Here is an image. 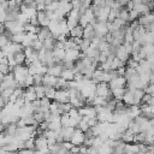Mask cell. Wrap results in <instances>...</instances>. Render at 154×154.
<instances>
[{
	"mask_svg": "<svg viewBox=\"0 0 154 154\" xmlns=\"http://www.w3.org/2000/svg\"><path fill=\"white\" fill-rule=\"evenodd\" d=\"M150 105H154V96L152 97V102H150Z\"/></svg>",
	"mask_w": 154,
	"mask_h": 154,
	"instance_id": "cell-60",
	"label": "cell"
},
{
	"mask_svg": "<svg viewBox=\"0 0 154 154\" xmlns=\"http://www.w3.org/2000/svg\"><path fill=\"white\" fill-rule=\"evenodd\" d=\"M96 108V119L101 123H111L112 122V116L113 112L108 109L107 107H95Z\"/></svg>",
	"mask_w": 154,
	"mask_h": 154,
	"instance_id": "cell-4",
	"label": "cell"
},
{
	"mask_svg": "<svg viewBox=\"0 0 154 154\" xmlns=\"http://www.w3.org/2000/svg\"><path fill=\"white\" fill-rule=\"evenodd\" d=\"M60 113L61 114H64V113H69L70 112V109L72 108V106H71V103L69 102V103H60Z\"/></svg>",
	"mask_w": 154,
	"mask_h": 154,
	"instance_id": "cell-47",
	"label": "cell"
},
{
	"mask_svg": "<svg viewBox=\"0 0 154 154\" xmlns=\"http://www.w3.org/2000/svg\"><path fill=\"white\" fill-rule=\"evenodd\" d=\"M140 43L143 45H154V31H147L146 35L142 37Z\"/></svg>",
	"mask_w": 154,
	"mask_h": 154,
	"instance_id": "cell-31",
	"label": "cell"
},
{
	"mask_svg": "<svg viewBox=\"0 0 154 154\" xmlns=\"http://www.w3.org/2000/svg\"><path fill=\"white\" fill-rule=\"evenodd\" d=\"M34 152L35 150H30V149H20V150H18L17 152V154H34Z\"/></svg>",
	"mask_w": 154,
	"mask_h": 154,
	"instance_id": "cell-54",
	"label": "cell"
},
{
	"mask_svg": "<svg viewBox=\"0 0 154 154\" xmlns=\"http://www.w3.org/2000/svg\"><path fill=\"white\" fill-rule=\"evenodd\" d=\"M79 17H81V11L77 10H72L67 16H66V23H67V28L71 30L75 26L79 25Z\"/></svg>",
	"mask_w": 154,
	"mask_h": 154,
	"instance_id": "cell-6",
	"label": "cell"
},
{
	"mask_svg": "<svg viewBox=\"0 0 154 154\" xmlns=\"http://www.w3.org/2000/svg\"><path fill=\"white\" fill-rule=\"evenodd\" d=\"M141 116L147 118V119H152L154 118V105H146L142 103L141 106Z\"/></svg>",
	"mask_w": 154,
	"mask_h": 154,
	"instance_id": "cell-18",
	"label": "cell"
},
{
	"mask_svg": "<svg viewBox=\"0 0 154 154\" xmlns=\"http://www.w3.org/2000/svg\"><path fill=\"white\" fill-rule=\"evenodd\" d=\"M73 132H75V128H64L63 126L61 130L59 131V135L63 138V141L66 142V141L71 140V136L73 135Z\"/></svg>",
	"mask_w": 154,
	"mask_h": 154,
	"instance_id": "cell-23",
	"label": "cell"
},
{
	"mask_svg": "<svg viewBox=\"0 0 154 154\" xmlns=\"http://www.w3.org/2000/svg\"><path fill=\"white\" fill-rule=\"evenodd\" d=\"M24 148L30 149V150H35V138H30V140L25 141L24 142Z\"/></svg>",
	"mask_w": 154,
	"mask_h": 154,
	"instance_id": "cell-46",
	"label": "cell"
},
{
	"mask_svg": "<svg viewBox=\"0 0 154 154\" xmlns=\"http://www.w3.org/2000/svg\"><path fill=\"white\" fill-rule=\"evenodd\" d=\"M149 123H150V128H153V129H154V118L149 119Z\"/></svg>",
	"mask_w": 154,
	"mask_h": 154,
	"instance_id": "cell-58",
	"label": "cell"
},
{
	"mask_svg": "<svg viewBox=\"0 0 154 154\" xmlns=\"http://www.w3.org/2000/svg\"><path fill=\"white\" fill-rule=\"evenodd\" d=\"M109 54H111V53H108V52H100V54H99V63H100V64L106 63Z\"/></svg>",
	"mask_w": 154,
	"mask_h": 154,
	"instance_id": "cell-48",
	"label": "cell"
},
{
	"mask_svg": "<svg viewBox=\"0 0 154 154\" xmlns=\"http://www.w3.org/2000/svg\"><path fill=\"white\" fill-rule=\"evenodd\" d=\"M137 22H138L140 25H142V26H144V28L149 26L150 24L154 23V12L150 11V12L143 14V16H140V18L137 19Z\"/></svg>",
	"mask_w": 154,
	"mask_h": 154,
	"instance_id": "cell-14",
	"label": "cell"
},
{
	"mask_svg": "<svg viewBox=\"0 0 154 154\" xmlns=\"http://www.w3.org/2000/svg\"><path fill=\"white\" fill-rule=\"evenodd\" d=\"M124 143H134V141H135V135L131 132V131H129V130H126L124 134H122V138H120Z\"/></svg>",
	"mask_w": 154,
	"mask_h": 154,
	"instance_id": "cell-35",
	"label": "cell"
},
{
	"mask_svg": "<svg viewBox=\"0 0 154 154\" xmlns=\"http://www.w3.org/2000/svg\"><path fill=\"white\" fill-rule=\"evenodd\" d=\"M4 26H5V30L11 35L24 32V25L20 24L18 20H7L4 23Z\"/></svg>",
	"mask_w": 154,
	"mask_h": 154,
	"instance_id": "cell-3",
	"label": "cell"
},
{
	"mask_svg": "<svg viewBox=\"0 0 154 154\" xmlns=\"http://www.w3.org/2000/svg\"><path fill=\"white\" fill-rule=\"evenodd\" d=\"M95 94L97 96H101V97H105V99H112V90H111L108 83H103V82L97 83Z\"/></svg>",
	"mask_w": 154,
	"mask_h": 154,
	"instance_id": "cell-5",
	"label": "cell"
},
{
	"mask_svg": "<svg viewBox=\"0 0 154 154\" xmlns=\"http://www.w3.org/2000/svg\"><path fill=\"white\" fill-rule=\"evenodd\" d=\"M131 53H132V47L129 43H123L122 46L117 47V49H116V57L125 65H126V61L130 59Z\"/></svg>",
	"mask_w": 154,
	"mask_h": 154,
	"instance_id": "cell-2",
	"label": "cell"
},
{
	"mask_svg": "<svg viewBox=\"0 0 154 154\" xmlns=\"http://www.w3.org/2000/svg\"><path fill=\"white\" fill-rule=\"evenodd\" d=\"M13 57H14V60H16L17 65H24V64H25L26 58H25V54H24V52H23V51H22V52L16 53Z\"/></svg>",
	"mask_w": 154,
	"mask_h": 154,
	"instance_id": "cell-36",
	"label": "cell"
},
{
	"mask_svg": "<svg viewBox=\"0 0 154 154\" xmlns=\"http://www.w3.org/2000/svg\"><path fill=\"white\" fill-rule=\"evenodd\" d=\"M69 122H70V116L67 113L61 114V125L64 128H69Z\"/></svg>",
	"mask_w": 154,
	"mask_h": 154,
	"instance_id": "cell-49",
	"label": "cell"
},
{
	"mask_svg": "<svg viewBox=\"0 0 154 154\" xmlns=\"http://www.w3.org/2000/svg\"><path fill=\"white\" fill-rule=\"evenodd\" d=\"M63 128L61 125V116H51V119L48 122V130L52 131H60Z\"/></svg>",
	"mask_w": 154,
	"mask_h": 154,
	"instance_id": "cell-11",
	"label": "cell"
},
{
	"mask_svg": "<svg viewBox=\"0 0 154 154\" xmlns=\"http://www.w3.org/2000/svg\"><path fill=\"white\" fill-rule=\"evenodd\" d=\"M55 93H57V89L53 88V87H45V96L49 100L54 99L55 96Z\"/></svg>",
	"mask_w": 154,
	"mask_h": 154,
	"instance_id": "cell-39",
	"label": "cell"
},
{
	"mask_svg": "<svg viewBox=\"0 0 154 154\" xmlns=\"http://www.w3.org/2000/svg\"><path fill=\"white\" fill-rule=\"evenodd\" d=\"M12 73L14 76V81L17 82V84L22 88H24V82H25V78L26 76L29 75V71H28V66L25 65H17L13 70H12Z\"/></svg>",
	"mask_w": 154,
	"mask_h": 154,
	"instance_id": "cell-1",
	"label": "cell"
},
{
	"mask_svg": "<svg viewBox=\"0 0 154 154\" xmlns=\"http://www.w3.org/2000/svg\"><path fill=\"white\" fill-rule=\"evenodd\" d=\"M35 87V93H36V96L38 100L43 99L45 97V87L43 85H34Z\"/></svg>",
	"mask_w": 154,
	"mask_h": 154,
	"instance_id": "cell-42",
	"label": "cell"
},
{
	"mask_svg": "<svg viewBox=\"0 0 154 154\" xmlns=\"http://www.w3.org/2000/svg\"><path fill=\"white\" fill-rule=\"evenodd\" d=\"M83 29L81 25L75 26L73 29L70 30V37L72 38H83Z\"/></svg>",
	"mask_w": 154,
	"mask_h": 154,
	"instance_id": "cell-32",
	"label": "cell"
},
{
	"mask_svg": "<svg viewBox=\"0 0 154 154\" xmlns=\"http://www.w3.org/2000/svg\"><path fill=\"white\" fill-rule=\"evenodd\" d=\"M1 51H2V53H4L5 57H12V55H14V54L18 53V52L24 51V48H23L22 45H18V43H14V42H10V43H8L7 46H5Z\"/></svg>",
	"mask_w": 154,
	"mask_h": 154,
	"instance_id": "cell-7",
	"label": "cell"
},
{
	"mask_svg": "<svg viewBox=\"0 0 154 154\" xmlns=\"http://www.w3.org/2000/svg\"><path fill=\"white\" fill-rule=\"evenodd\" d=\"M55 42H57L55 38L53 36H51V37H48V38H46L43 41V48L46 51H53L54 49V46H55Z\"/></svg>",
	"mask_w": 154,
	"mask_h": 154,
	"instance_id": "cell-34",
	"label": "cell"
},
{
	"mask_svg": "<svg viewBox=\"0 0 154 154\" xmlns=\"http://www.w3.org/2000/svg\"><path fill=\"white\" fill-rule=\"evenodd\" d=\"M87 154H99V152H97V149H95V148H93V147H89Z\"/></svg>",
	"mask_w": 154,
	"mask_h": 154,
	"instance_id": "cell-55",
	"label": "cell"
},
{
	"mask_svg": "<svg viewBox=\"0 0 154 154\" xmlns=\"http://www.w3.org/2000/svg\"><path fill=\"white\" fill-rule=\"evenodd\" d=\"M58 11H59L63 16L66 17V16L72 11V4H71L70 1H66V0L59 1V8H58Z\"/></svg>",
	"mask_w": 154,
	"mask_h": 154,
	"instance_id": "cell-22",
	"label": "cell"
},
{
	"mask_svg": "<svg viewBox=\"0 0 154 154\" xmlns=\"http://www.w3.org/2000/svg\"><path fill=\"white\" fill-rule=\"evenodd\" d=\"M84 141H85V132H83V131L79 130V129H75V132H73V135L71 136L70 142H71L73 146L81 147V146L84 144Z\"/></svg>",
	"mask_w": 154,
	"mask_h": 154,
	"instance_id": "cell-8",
	"label": "cell"
},
{
	"mask_svg": "<svg viewBox=\"0 0 154 154\" xmlns=\"http://www.w3.org/2000/svg\"><path fill=\"white\" fill-rule=\"evenodd\" d=\"M0 119H1V109H0Z\"/></svg>",
	"mask_w": 154,
	"mask_h": 154,
	"instance_id": "cell-61",
	"label": "cell"
},
{
	"mask_svg": "<svg viewBox=\"0 0 154 154\" xmlns=\"http://www.w3.org/2000/svg\"><path fill=\"white\" fill-rule=\"evenodd\" d=\"M23 97H24V100H25V103H31V102H34L35 100H37V96H36V93H35V87L25 88V89H24Z\"/></svg>",
	"mask_w": 154,
	"mask_h": 154,
	"instance_id": "cell-16",
	"label": "cell"
},
{
	"mask_svg": "<svg viewBox=\"0 0 154 154\" xmlns=\"http://www.w3.org/2000/svg\"><path fill=\"white\" fill-rule=\"evenodd\" d=\"M94 30H95V36L100 37V38H103L108 32V29H107V23H100V22H96L94 25Z\"/></svg>",
	"mask_w": 154,
	"mask_h": 154,
	"instance_id": "cell-13",
	"label": "cell"
},
{
	"mask_svg": "<svg viewBox=\"0 0 154 154\" xmlns=\"http://www.w3.org/2000/svg\"><path fill=\"white\" fill-rule=\"evenodd\" d=\"M95 37V30H94V26L91 24L87 25L84 29H83V38L85 40H93Z\"/></svg>",
	"mask_w": 154,
	"mask_h": 154,
	"instance_id": "cell-28",
	"label": "cell"
},
{
	"mask_svg": "<svg viewBox=\"0 0 154 154\" xmlns=\"http://www.w3.org/2000/svg\"><path fill=\"white\" fill-rule=\"evenodd\" d=\"M35 85V82H34V76L32 75H28L26 78H25V82H24V88H29V87H34Z\"/></svg>",
	"mask_w": 154,
	"mask_h": 154,
	"instance_id": "cell-45",
	"label": "cell"
},
{
	"mask_svg": "<svg viewBox=\"0 0 154 154\" xmlns=\"http://www.w3.org/2000/svg\"><path fill=\"white\" fill-rule=\"evenodd\" d=\"M81 51L79 49H69L65 53V59L64 61H70V63H76L81 59Z\"/></svg>",
	"mask_w": 154,
	"mask_h": 154,
	"instance_id": "cell-15",
	"label": "cell"
},
{
	"mask_svg": "<svg viewBox=\"0 0 154 154\" xmlns=\"http://www.w3.org/2000/svg\"><path fill=\"white\" fill-rule=\"evenodd\" d=\"M132 2H134V10H135L140 16H143V14L150 12V8H149V6L147 5L146 1L135 0V1H132Z\"/></svg>",
	"mask_w": 154,
	"mask_h": 154,
	"instance_id": "cell-12",
	"label": "cell"
},
{
	"mask_svg": "<svg viewBox=\"0 0 154 154\" xmlns=\"http://www.w3.org/2000/svg\"><path fill=\"white\" fill-rule=\"evenodd\" d=\"M134 120L137 123V125H138L141 132H146V131H148V130L150 129L149 119H147V118H144V117L141 116V117H138V118H136V119H134Z\"/></svg>",
	"mask_w": 154,
	"mask_h": 154,
	"instance_id": "cell-21",
	"label": "cell"
},
{
	"mask_svg": "<svg viewBox=\"0 0 154 154\" xmlns=\"http://www.w3.org/2000/svg\"><path fill=\"white\" fill-rule=\"evenodd\" d=\"M67 114H69V116H70L71 118H77V117H82V116L79 114L78 109H77V108H73V107H72V108L70 109V112H69Z\"/></svg>",
	"mask_w": 154,
	"mask_h": 154,
	"instance_id": "cell-52",
	"label": "cell"
},
{
	"mask_svg": "<svg viewBox=\"0 0 154 154\" xmlns=\"http://www.w3.org/2000/svg\"><path fill=\"white\" fill-rule=\"evenodd\" d=\"M57 82H58L57 77H53L51 75H45L43 79H42V85L43 87H53V88H55L57 87Z\"/></svg>",
	"mask_w": 154,
	"mask_h": 154,
	"instance_id": "cell-26",
	"label": "cell"
},
{
	"mask_svg": "<svg viewBox=\"0 0 154 154\" xmlns=\"http://www.w3.org/2000/svg\"><path fill=\"white\" fill-rule=\"evenodd\" d=\"M111 90L112 89H118V88H125L126 87V78L125 77H116L108 83Z\"/></svg>",
	"mask_w": 154,
	"mask_h": 154,
	"instance_id": "cell-20",
	"label": "cell"
},
{
	"mask_svg": "<svg viewBox=\"0 0 154 154\" xmlns=\"http://www.w3.org/2000/svg\"><path fill=\"white\" fill-rule=\"evenodd\" d=\"M52 36V34H51V31L48 30V28H40V31H38V34H37V38L40 40V41H45L46 38H48V37H51Z\"/></svg>",
	"mask_w": 154,
	"mask_h": 154,
	"instance_id": "cell-33",
	"label": "cell"
},
{
	"mask_svg": "<svg viewBox=\"0 0 154 154\" xmlns=\"http://www.w3.org/2000/svg\"><path fill=\"white\" fill-rule=\"evenodd\" d=\"M12 94H13V89H5V90H2V91L0 93V96L6 101V103H8L10 97H11Z\"/></svg>",
	"mask_w": 154,
	"mask_h": 154,
	"instance_id": "cell-41",
	"label": "cell"
},
{
	"mask_svg": "<svg viewBox=\"0 0 154 154\" xmlns=\"http://www.w3.org/2000/svg\"><path fill=\"white\" fill-rule=\"evenodd\" d=\"M54 101H57L58 103H69L70 102L69 90H66V89H57V93H55V96H54Z\"/></svg>",
	"mask_w": 154,
	"mask_h": 154,
	"instance_id": "cell-10",
	"label": "cell"
},
{
	"mask_svg": "<svg viewBox=\"0 0 154 154\" xmlns=\"http://www.w3.org/2000/svg\"><path fill=\"white\" fill-rule=\"evenodd\" d=\"M126 93L125 88H118V89H112V97L117 101H123V97Z\"/></svg>",
	"mask_w": 154,
	"mask_h": 154,
	"instance_id": "cell-30",
	"label": "cell"
},
{
	"mask_svg": "<svg viewBox=\"0 0 154 154\" xmlns=\"http://www.w3.org/2000/svg\"><path fill=\"white\" fill-rule=\"evenodd\" d=\"M5 106H6V101L0 96V109H2Z\"/></svg>",
	"mask_w": 154,
	"mask_h": 154,
	"instance_id": "cell-56",
	"label": "cell"
},
{
	"mask_svg": "<svg viewBox=\"0 0 154 154\" xmlns=\"http://www.w3.org/2000/svg\"><path fill=\"white\" fill-rule=\"evenodd\" d=\"M123 66H125V64L122 63L117 57H114L113 60H112V63H111V71H116V70H118V69H120Z\"/></svg>",
	"mask_w": 154,
	"mask_h": 154,
	"instance_id": "cell-38",
	"label": "cell"
},
{
	"mask_svg": "<svg viewBox=\"0 0 154 154\" xmlns=\"http://www.w3.org/2000/svg\"><path fill=\"white\" fill-rule=\"evenodd\" d=\"M24 37H25V32H20V34L11 35V42H14V43L22 45V42L24 41Z\"/></svg>",
	"mask_w": 154,
	"mask_h": 154,
	"instance_id": "cell-37",
	"label": "cell"
},
{
	"mask_svg": "<svg viewBox=\"0 0 154 154\" xmlns=\"http://www.w3.org/2000/svg\"><path fill=\"white\" fill-rule=\"evenodd\" d=\"M75 76H76V73H75V71L72 69H64L60 77L64 78L67 82H71V81H75Z\"/></svg>",
	"mask_w": 154,
	"mask_h": 154,
	"instance_id": "cell-29",
	"label": "cell"
},
{
	"mask_svg": "<svg viewBox=\"0 0 154 154\" xmlns=\"http://www.w3.org/2000/svg\"><path fill=\"white\" fill-rule=\"evenodd\" d=\"M78 112H79V114H81L82 117H85V118H88V119L96 118V114H97L96 108H95L94 106H90V105H85V106L81 107V108L78 109Z\"/></svg>",
	"mask_w": 154,
	"mask_h": 154,
	"instance_id": "cell-9",
	"label": "cell"
},
{
	"mask_svg": "<svg viewBox=\"0 0 154 154\" xmlns=\"http://www.w3.org/2000/svg\"><path fill=\"white\" fill-rule=\"evenodd\" d=\"M146 32H147L146 28L138 24V25L134 29V40H135V41H137V42H140V41L142 40V37L146 35Z\"/></svg>",
	"mask_w": 154,
	"mask_h": 154,
	"instance_id": "cell-25",
	"label": "cell"
},
{
	"mask_svg": "<svg viewBox=\"0 0 154 154\" xmlns=\"http://www.w3.org/2000/svg\"><path fill=\"white\" fill-rule=\"evenodd\" d=\"M72 147H73V144H72L70 141H66V142H63V143H61V148H63L64 150H66V152H70V150L72 149Z\"/></svg>",
	"mask_w": 154,
	"mask_h": 154,
	"instance_id": "cell-51",
	"label": "cell"
},
{
	"mask_svg": "<svg viewBox=\"0 0 154 154\" xmlns=\"http://www.w3.org/2000/svg\"><path fill=\"white\" fill-rule=\"evenodd\" d=\"M77 129L82 130L83 132H87V131L90 129V128H89V125H88V118H85V117H82V119H81V122H79V124H78Z\"/></svg>",
	"mask_w": 154,
	"mask_h": 154,
	"instance_id": "cell-40",
	"label": "cell"
},
{
	"mask_svg": "<svg viewBox=\"0 0 154 154\" xmlns=\"http://www.w3.org/2000/svg\"><path fill=\"white\" fill-rule=\"evenodd\" d=\"M118 18H120L122 20H124V22H129V11L124 7V8H120V11H119V14H118Z\"/></svg>",
	"mask_w": 154,
	"mask_h": 154,
	"instance_id": "cell-43",
	"label": "cell"
},
{
	"mask_svg": "<svg viewBox=\"0 0 154 154\" xmlns=\"http://www.w3.org/2000/svg\"><path fill=\"white\" fill-rule=\"evenodd\" d=\"M55 89H66V90H67V81H65L64 78L59 77V78H58V82H57Z\"/></svg>",
	"mask_w": 154,
	"mask_h": 154,
	"instance_id": "cell-44",
	"label": "cell"
},
{
	"mask_svg": "<svg viewBox=\"0 0 154 154\" xmlns=\"http://www.w3.org/2000/svg\"><path fill=\"white\" fill-rule=\"evenodd\" d=\"M37 22H38V26L40 28H48L49 23H51V19L48 17V13L46 11H41V12H37Z\"/></svg>",
	"mask_w": 154,
	"mask_h": 154,
	"instance_id": "cell-17",
	"label": "cell"
},
{
	"mask_svg": "<svg viewBox=\"0 0 154 154\" xmlns=\"http://www.w3.org/2000/svg\"><path fill=\"white\" fill-rule=\"evenodd\" d=\"M126 113L134 120V119L141 117V107L140 106H128L126 107Z\"/></svg>",
	"mask_w": 154,
	"mask_h": 154,
	"instance_id": "cell-24",
	"label": "cell"
},
{
	"mask_svg": "<svg viewBox=\"0 0 154 154\" xmlns=\"http://www.w3.org/2000/svg\"><path fill=\"white\" fill-rule=\"evenodd\" d=\"M124 154H140V147L138 143H126Z\"/></svg>",
	"mask_w": 154,
	"mask_h": 154,
	"instance_id": "cell-27",
	"label": "cell"
},
{
	"mask_svg": "<svg viewBox=\"0 0 154 154\" xmlns=\"http://www.w3.org/2000/svg\"><path fill=\"white\" fill-rule=\"evenodd\" d=\"M5 76H6V75H4V73H0V84L4 82V78H5Z\"/></svg>",
	"mask_w": 154,
	"mask_h": 154,
	"instance_id": "cell-57",
	"label": "cell"
},
{
	"mask_svg": "<svg viewBox=\"0 0 154 154\" xmlns=\"http://www.w3.org/2000/svg\"><path fill=\"white\" fill-rule=\"evenodd\" d=\"M144 94H148V95H150L152 97L154 96V83H150V84L144 89Z\"/></svg>",
	"mask_w": 154,
	"mask_h": 154,
	"instance_id": "cell-50",
	"label": "cell"
},
{
	"mask_svg": "<svg viewBox=\"0 0 154 154\" xmlns=\"http://www.w3.org/2000/svg\"><path fill=\"white\" fill-rule=\"evenodd\" d=\"M63 70H64V66H63V64H61V63H57L55 65H53V66H49V67L47 69V75H51V76H53V77H57V78H59V77L61 76V72H63Z\"/></svg>",
	"mask_w": 154,
	"mask_h": 154,
	"instance_id": "cell-19",
	"label": "cell"
},
{
	"mask_svg": "<svg viewBox=\"0 0 154 154\" xmlns=\"http://www.w3.org/2000/svg\"><path fill=\"white\" fill-rule=\"evenodd\" d=\"M4 57H5V55H4V53H2V51L0 49V61H1V59H2Z\"/></svg>",
	"mask_w": 154,
	"mask_h": 154,
	"instance_id": "cell-59",
	"label": "cell"
},
{
	"mask_svg": "<svg viewBox=\"0 0 154 154\" xmlns=\"http://www.w3.org/2000/svg\"><path fill=\"white\" fill-rule=\"evenodd\" d=\"M42 79H43V76L42 75H35L34 76L35 85H42Z\"/></svg>",
	"mask_w": 154,
	"mask_h": 154,
	"instance_id": "cell-53",
	"label": "cell"
}]
</instances>
